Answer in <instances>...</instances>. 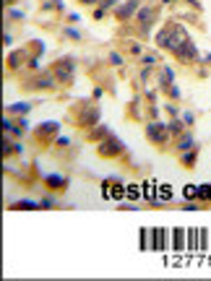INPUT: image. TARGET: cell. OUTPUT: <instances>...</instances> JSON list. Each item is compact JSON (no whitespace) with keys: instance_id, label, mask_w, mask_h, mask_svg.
Returning a JSON list of instances; mask_svg holds the SVG:
<instances>
[{"instance_id":"obj_31","label":"cell","mask_w":211,"mask_h":281,"mask_svg":"<svg viewBox=\"0 0 211 281\" xmlns=\"http://www.w3.org/2000/svg\"><path fill=\"white\" fill-rule=\"evenodd\" d=\"M162 3H167V5H172V3H178V0H162Z\"/></svg>"},{"instance_id":"obj_9","label":"cell","mask_w":211,"mask_h":281,"mask_svg":"<svg viewBox=\"0 0 211 281\" xmlns=\"http://www.w3.org/2000/svg\"><path fill=\"white\" fill-rule=\"evenodd\" d=\"M183 154V151H191V148H198L196 146V138H193V133L191 131H183L180 136H178V146H175Z\"/></svg>"},{"instance_id":"obj_14","label":"cell","mask_w":211,"mask_h":281,"mask_svg":"<svg viewBox=\"0 0 211 281\" xmlns=\"http://www.w3.org/2000/svg\"><path fill=\"white\" fill-rule=\"evenodd\" d=\"M196 156H198V148L183 151V154H180V161H183V167H193V164H196Z\"/></svg>"},{"instance_id":"obj_34","label":"cell","mask_w":211,"mask_h":281,"mask_svg":"<svg viewBox=\"0 0 211 281\" xmlns=\"http://www.w3.org/2000/svg\"><path fill=\"white\" fill-rule=\"evenodd\" d=\"M193 3H196V8H198V0H193Z\"/></svg>"},{"instance_id":"obj_22","label":"cell","mask_w":211,"mask_h":281,"mask_svg":"<svg viewBox=\"0 0 211 281\" xmlns=\"http://www.w3.org/2000/svg\"><path fill=\"white\" fill-rule=\"evenodd\" d=\"M110 63H112V65H123V57L117 55V52H110Z\"/></svg>"},{"instance_id":"obj_25","label":"cell","mask_w":211,"mask_h":281,"mask_svg":"<svg viewBox=\"0 0 211 281\" xmlns=\"http://www.w3.org/2000/svg\"><path fill=\"white\" fill-rule=\"evenodd\" d=\"M3 131H5V133L13 131V123H10V117H5V120H3Z\"/></svg>"},{"instance_id":"obj_27","label":"cell","mask_w":211,"mask_h":281,"mask_svg":"<svg viewBox=\"0 0 211 281\" xmlns=\"http://www.w3.org/2000/svg\"><path fill=\"white\" fill-rule=\"evenodd\" d=\"M65 34H68V37H73V39H78V37H81V34H78V31H76V29H70V26H68V29H65Z\"/></svg>"},{"instance_id":"obj_19","label":"cell","mask_w":211,"mask_h":281,"mask_svg":"<svg viewBox=\"0 0 211 281\" xmlns=\"http://www.w3.org/2000/svg\"><path fill=\"white\" fill-rule=\"evenodd\" d=\"M52 133H57V123H44L42 128H39V138H44V136H52Z\"/></svg>"},{"instance_id":"obj_5","label":"cell","mask_w":211,"mask_h":281,"mask_svg":"<svg viewBox=\"0 0 211 281\" xmlns=\"http://www.w3.org/2000/svg\"><path fill=\"white\" fill-rule=\"evenodd\" d=\"M138 8H141V0H125V3L115 8V16H117V21H131Z\"/></svg>"},{"instance_id":"obj_18","label":"cell","mask_w":211,"mask_h":281,"mask_svg":"<svg viewBox=\"0 0 211 281\" xmlns=\"http://www.w3.org/2000/svg\"><path fill=\"white\" fill-rule=\"evenodd\" d=\"M198 201H204V203L211 201V185L209 182L206 185H198Z\"/></svg>"},{"instance_id":"obj_17","label":"cell","mask_w":211,"mask_h":281,"mask_svg":"<svg viewBox=\"0 0 211 281\" xmlns=\"http://www.w3.org/2000/svg\"><path fill=\"white\" fill-rule=\"evenodd\" d=\"M29 110H31V104H21V102L18 104H8V112L10 115H26Z\"/></svg>"},{"instance_id":"obj_1","label":"cell","mask_w":211,"mask_h":281,"mask_svg":"<svg viewBox=\"0 0 211 281\" xmlns=\"http://www.w3.org/2000/svg\"><path fill=\"white\" fill-rule=\"evenodd\" d=\"M188 39L191 37H188L183 23H167V26L157 34V44L162 47V50H170V52H175L178 47H183Z\"/></svg>"},{"instance_id":"obj_11","label":"cell","mask_w":211,"mask_h":281,"mask_svg":"<svg viewBox=\"0 0 211 281\" xmlns=\"http://www.w3.org/2000/svg\"><path fill=\"white\" fill-rule=\"evenodd\" d=\"M55 84H57V78H55V73H44V76H37L34 78V89H55Z\"/></svg>"},{"instance_id":"obj_28","label":"cell","mask_w":211,"mask_h":281,"mask_svg":"<svg viewBox=\"0 0 211 281\" xmlns=\"http://www.w3.org/2000/svg\"><path fill=\"white\" fill-rule=\"evenodd\" d=\"M57 146H70V138H68V136H65V138L60 136V138H57Z\"/></svg>"},{"instance_id":"obj_13","label":"cell","mask_w":211,"mask_h":281,"mask_svg":"<svg viewBox=\"0 0 211 281\" xmlns=\"http://www.w3.org/2000/svg\"><path fill=\"white\" fill-rule=\"evenodd\" d=\"M172 78H175V73L170 68H162V73H159V86L164 89V91H170V86H172Z\"/></svg>"},{"instance_id":"obj_2","label":"cell","mask_w":211,"mask_h":281,"mask_svg":"<svg viewBox=\"0 0 211 281\" xmlns=\"http://www.w3.org/2000/svg\"><path fill=\"white\" fill-rule=\"evenodd\" d=\"M125 151V146H123V140L117 138V136H107V138H102L99 140V146H97V154L99 156H104V159H115V156H120Z\"/></svg>"},{"instance_id":"obj_8","label":"cell","mask_w":211,"mask_h":281,"mask_svg":"<svg viewBox=\"0 0 211 281\" xmlns=\"http://www.w3.org/2000/svg\"><path fill=\"white\" fill-rule=\"evenodd\" d=\"M44 187H50V190H65L68 187V177L63 174H44Z\"/></svg>"},{"instance_id":"obj_7","label":"cell","mask_w":211,"mask_h":281,"mask_svg":"<svg viewBox=\"0 0 211 281\" xmlns=\"http://www.w3.org/2000/svg\"><path fill=\"white\" fill-rule=\"evenodd\" d=\"M154 16H157L154 8H138V26H141V31H149L151 29Z\"/></svg>"},{"instance_id":"obj_21","label":"cell","mask_w":211,"mask_h":281,"mask_svg":"<svg viewBox=\"0 0 211 281\" xmlns=\"http://www.w3.org/2000/svg\"><path fill=\"white\" fill-rule=\"evenodd\" d=\"M26 68H29V70H39V55H31L29 63H26Z\"/></svg>"},{"instance_id":"obj_10","label":"cell","mask_w":211,"mask_h":281,"mask_svg":"<svg viewBox=\"0 0 211 281\" xmlns=\"http://www.w3.org/2000/svg\"><path fill=\"white\" fill-rule=\"evenodd\" d=\"M23 63H29L26 50H13V52L8 55V70H18Z\"/></svg>"},{"instance_id":"obj_23","label":"cell","mask_w":211,"mask_h":281,"mask_svg":"<svg viewBox=\"0 0 211 281\" xmlns=\"http://www.w3.org/2000/svg\"><path fill=\"white\" fill-rule=\"evenodd\" d=\"M39 206H42V208H52V206H55V201H52V198H42Z\"/></svg>"},{"instance_id":"obj_32","label":"cell","mask_w":211,"mask_h":281,"mask_svg":"<svg viewBox=\"0 0 211 281\" xmlns=\"http://www.w3.org/2000/svg\"><path fill=\"white\" fill-rule=\"evenodd\" d=\"M206 63H211V52H209V55H206Z\"/></svg>"},{"instance_id":"obj_29","label":"cell","mask_w":211,"mask_h":281,"mask_svg":"<svg viewBox=\"0 0 211 281\" xmlns=\"http://www.w3.org/2000/svg\"><path fill=\"white\" fill-rule=\"evenodd\" d=\"M104 13H107L104 8H97V10H94V18H104Z\"/></svg>"},{"instance_id":"obj_12","label":"cell","mask_w":211,"mask_h":281,"mask_svg":"<svg viewBox=\"0 0 211 281\" xmlns=\"http://www.w3.org/2000/svg\"><path fill=\"white\" fill-rule=\"evenodd\" d=\"M84 125L86 128L99 125V107H97V104H89V110L84 112Z\"/></svg>"},{"instance_id":"obj_3","label":"cell","mask_w":211,"mask_h":281,"mask_svg":"<svg viewBox=\"0 0 211 281\" xmlns=\"http://www.w3.org/2000/svg\"><path fill=\"white\" fill-rule=\"evenodd\" d=\"M146 138H149L154 146L164 148V146L170 143V131H167V125H162V123H149V125H146Z\"/></svg>"},{"instance_id":"obj_15","label":"cell","mask_w":211,"mask_h":281,"mask_svg":"<svg viewBox=\"0 0 211 281\" xmlns=\"http://www.w3.org/2000/svg\"><path fill=\"white\" fill-rule=\"evenodd\" d=\"M10 208H26V211H37L42 208L39 201H16V203H10Z\"/></svg>"},{"instance_id":"obj_24","label":"cell","mask_w":211,"mask_h":281,"mask_svg":"<svg viewBox=\"0 0 211 281\" xmlns=\"http://www.w3.org/2000/svg\"><path fill=\"white\" fill-rule=\"evenodd\" d=\"M141 63H144V65H149V68H151V65H154V63H157V57H154V55H146V57H144V60H141Z\"/></svg>"},{"instance_id":"obj_30","label":"cell","mask_w":211,"mask_h":281,"mask_svg":"<svg viewBox=\"0 0 211 281\" xmlns=\"http://www.w3.org/2000/svg\"><path fill=\"white\" fill-rule=\"evenodd\" d=\"M81 5H97V3H102V0H78Z\"/></svg>"},{"instance_id":"obj_33","label":"cell","mask_w":211,"mask_h":281,"mask_svg":"<svg viewBox=\"0 0 211 281\" xmlns=\"http://www.w3.org/2000/svg\"><path fill=\"white\" fill-rule=\"evenodd\" d=\"M5 3H8V5H10V3H16V0H5Z\"/></svg>"},{"instance_id":"obj_16","label":"cell","mask_w":211,"mask_h":281,"mask_svg":"<svg viewBox=\"0 0 211 281\" xmlns=\"http://www.w3.org/2000/svg\"><path fill=\"white\" fill-rule=\"evenodd\" d=\"M110 136V128L107 125H99V128H94V131H91V140H102V138H107Z\"/></svg>"},{"instance_id":"obj_26","label":"cell","mask_w":211,"mask_h":281,"mask_svg":"<svg viewBox=\"0 0 211 281\" xmlns=\"http://www.w3.org/2000/svg\"><path fill=\"white\" fill-rule=\"evenodd\" d=\"M193 120H196V117H193L191 112H185V115H183V123H185V125H193Z\"/></svg>"},{"instance_id":"obj_4","label":"cell","mask_w":211,"mask_h":281,"mask_svg":"<svg viewBox=\"0 0 211 281\" xmlns=\"http://www.w3.org/2000/svg\"><path fill=\"white\" fill-rule=\"evenodd\" d=\"M73 73H76V63L73 60H57L55 65V78L57 84H73Z\"/></svg>"},{"instance_id":"obj_20","label":"cell","mask_w":211,"mask_h":281,"mask_svg":"<svg viewBox=\"0 0 211 281\" xmlns=\"http://www.w3.org/2000/svg\"><path fill=\"white\" fill-rule=\"evenodd\" d=\"M167 131H170V133H175V136H180V133L185 131V123H183V120H172V123L167 125Z\"/></svg>"},{"instance_id":"obj_6","label":"cell","mask_w":211,"mask_h":281,"mask_svg":"<svg viewBox=\"0 0 211 281\" xmlns=\"http://www.w3.org/2000/svg\"><path fill=\"white\" fill-rule=\"evenodd\" d=\"M172 55L178 57L180 63H191V60H196V57H198V50H196V44L188 39V42H185L183 47H178V50H175Z\"/></svg>"}]
</instances>
